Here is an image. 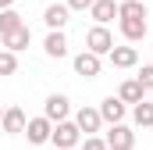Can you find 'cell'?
I'll list each match as a JSON object with an SVG mask.
<instances>
[{"mask_svg":"<svg viewBox=\"0 0 153 150\" xmlns=\"http://www.w3.org/2000/svg\"><path fill=\"white\" fill-rule=\"evenodd\" d=\"M50 143L57 150H68V147H78L82 143V129H78L71 118H64V122H53V132H50Z\"/></svg>","mask_w":153,"mask_h":150,"instance_id":"6da1fadb","label":"cell"},{"mask_svg":"<svg viewBox=\"0 0 153 150\" xmlns=\"http://www.w3.org/2000/svg\"><path fill=\"white\" fill-rule=\"evenodd\" d=\"M111 46H114V36H111V29L107 25H93L89 32H85V50H93V54H111Z\"/></svg>","mask_w":153,"mask_h":150,"instance_id":"7a4b0ae2","label":"cell"},{"mask_svg":"<svg viewBox=\"0 0 153 150\" xmlns=\"http://www.w3.org/2000/svg\"><path fill=\"white\" fill-rule=\"evenodd\" d=\"M50 132H53V122H50L46 114H39V118H29V122H25V136H29L32 147L50 143Z\"/></svg>","mask_w":153,"mask_h":150,"instance_id":"3957f363","label":"cell"},{"mask_svg":"<svg viewBox=\"0 0 153 150\" xmlns=\"http://www.w3.org/2000/svg\"><path fill=\"white\" fill-rule=\"evenodd\" d=\"M75 75H82V79H96L100 75V68H103V61H100V54H93V50H82V54H75Z\"/></svg>","mask_w":153,"mask_h":150,"instance_id":"277c9868","label":"cell"},{"mask_svg":"<svg viewBox=\"0 0 153 150\" xmlns=\"http://www.w3.org/2000/svg\"><path fill=\"white\" fill-rule=\"evenodd\" d=\"M43 114H46L50 122H64V118L71 114V100H68L64 93H50L46 104H43Z\"/></svg>","mask_w":153,"mask_h":150,"instance_id":"5b68a950","label":"cell"},{"mask_svg":"<svg viewBox=\"0 0 153 150\" xmlns=\"http://www.w3.org/2000/svg\"><path fill=\"white\" fill-rule=\"evenodd\" d=\"M75 125L82 129V136H93L103 129V118H100V107H78L75 111Z\"/></svg>","mask_w":153,"mask_h":150,"instance_id":"8992f818","label":"cell"},{"mask_svg":"<svg viewBox=\"0 0 153 150\" xmlns=\"http://www.w3.org/2000/svg\"><path fill=\"white\" fill-rule=\"evenodd\" d=\"M103 140H107V147H111V150H125V147H135V132H132L128 125H121V122H114V125H111V132H107Z\"/></svg>","mask_w":153,"mask_h":150,"instance_id":"52a82bcc","label":"cell"},{"mask_svg":"<svg viewBox=\"0 0 153 150\" xmlns=\"http://www.w3.org/2000/svg\"><path fill=\"white\" fill-rule=\"evenodd\" d=\"M117 25H121V36L128 39V43H143L146 32H150L146 18H117Z\"/></svg>","mask_w":153,"mask_h":150,"instance_id":"ba28073f","label":"cell"},{"mask_svg":"<svg viewBox=\"0 0 153 150\" xmlns=\"http://www.w3.org/2000/svg\"><path fill=\"white\" fill-rule=\"evenodd\" d=\"M25 111L22 107H4V118H0V132H7V136H18V132H25Z\"/></svg>","mask_w":153,"mask_h":150,"instance_id":"9c48e42d","label":"cell"},{"mask_svg":"<svg viewBox=\"0 0 153 150\" xmlns=\"http://www.w3.org/2000/svg\"><path fill=\"white\" fill-rule=\"evenodd\" d=\"M0 43L7 46V50H14V54H22L29 43H32V29L29 25H18V29H11V32H4L0 36Z\"/></svg>","mask_w":153,"mask_h":150,"instance_id":"30bf717a","label":"cell"},{"mask_svg":"<svg viewBox=\"0 0 153 150\" xmlns=\"http://www.w3.org/2000/svg\"><path fill=\"white\" fill-rule=\"evenodd\" d=\"M43 50H46V57H68V39H64V29H50L46 39H43Z\"/></svg>","mask_w":153,"mask_h":150,"instance_id":"8fae6325","label":"cell"},{"mask_svg":"<svg viewBox=\"0 0 153 150\" xmlns=\"http://www.w3.org/2000/svg\"><path fill=\"white\" fill-rule=\"evenodd\" d=\"M43 22H46V29H64L71 22V7L68 4H50L43 11Z\"/></svg>","mask_w":153,"mask_h":150,"instance_id":"7c38bea8","label":"cell"},{"mask_svg":"<svg viewBox=\"0 0 153 150\" xmlns=\"http://www.w3.org/2000/svg\"><path fill=\"white\" fill-rule=\"evenodd\" d=\"M125 111H128V104H125L121 97H107V100L100 104V118H103L107 125H114V122H125Z\"/></svg>","mask_w":153,"mask_h":150,"instance_id":"4fadbf2b","label":"cell"},{"mask_svg":"<svg viewBox=\"0 0 153 150\" xmlns=\"http://www.w3.org/2000/svg\"><path fill=\"white\" fill-rule=\"evenodd\" d=\"M89 14H93L96 25H111V22L117 18V4H114V0H93Z\"/></svg>","mask_w":153,"mask_h":150,"instance_id":"5bb4252c","label":"cell"},{"mask_svg":"<svg viewBox=\"0 0 153 150\" xmlns=\"http://www.w3.org/2000/svg\"><path fill=\"white\" fill-rule=\"evenodd\" d=\"M107 57H111L114 68H135V64H139V50H135V46H111Z\"/></svg>","mask_w":153,"mask_h":150,"instance_id":"9a60e30c","label":"cell"},{"mask_svg":"<svg viewBox=\"0 0 153 150\" xmlns=\"http://www.w3.org/2000/svg\"><path fill=\"white\" fill-rule=\"evenodd\" d=\"M117 97H121L125 104H139V100L146 97V89L139 86V79H125V82L117 86Z\"/></svg>","mask_w":153,"mask_h":150,"instance_id":"2e32d148","label":"cell"},{"mask_svg":"<svg viewBox=\"0 0 153 150\" xmlns=\"http://www.w3.org/2000/svg\"><path fill=\"white\" fill-rule=\"evenodd\" d=\"M132 118H135V125L139 129H153V104L143 97L139 104H132Z\"/></svg>","mask_w":153,"mask_h":150,"instance_id":"e0dca14e","label":"cell"},{"mask_svg":"<svg viewBox=\"0 0 153 150\" xmlns=\"http://www.w3.org/2000/svg\"><path fill=\"white\" fill-rule=\"evenodd\" d=\"M146 4L143 0H121L117 4V18H146Z\"/></svg>","mask_w":153,"mask_h":150,"instance_id":"ac0fdd59","label":"cell"},{"mask_svg":"<svg viewBox=\"0 0 153 150\" xmlns=\"http://www.w3.org/2000/svg\"><path fill=\"white\" fill-rule=\"evenodd\" d=\"M18 25H25V22H22V14H18L14 7H4V11H0V36H4V32H11V29H18Z\"/></svg>","mask_w":153,"mask_h":150,"instance_id":"d6986e66","label":"cell"},{"mask_svg":"<svg viewBox=\"0 0 153 150\" xmlns=\"http://www.w3.org/2000/svg\"><path fill=\"white\" fill-rule=\"evenodd\" d=\"M14 72H18V54L4 46L0 50V75H14Z\"/></svg>","mask_w":153,"mask_h":150,"instance_id":"ffe728a7","label":"cell"},{"mask_svg":"<svg viewBox=\"0 0 153 150\" xmlns=\"http://www.w3.org/2000/svg\"><path fill=\"white\" fill-rule=\"evenodd\" d=\"M78 150H111V147H107V140H103V136H96V132H93V136H85V140L78 143Z\"/></svg>","mask_w":153,"mask_h":150,"instance_id":"44dd1931","label":"cell"},{"mask_svg":"<svg viewBox=\"0 0 153 150\" xmlns=\"http://www.w3.org/2000/svg\"><path fill=\"white\" fill-rule=\"evenodd\" d=\"M135 79H139V86H143V89H153V64H143Z\"/></svg>","mask_w":153,"mask_h":150,"instance_id":"7402d4cb","label":"cell"},{"mask_svg":"<svg viewBox=\"0 0 153 150\" xmlns=\"http://www.w3.org/2000/svg\"><path fill=\"white\" fill-rule=\"evenodd\" d=\"M64 4H68L71 11H89V7H93V0H64Z\"/></svg>","mask_w":153,"mask_h":150,"instance_id":"603a6c76","label":"cell"},{"mask_svg":"<svg viewBox=\"0 0 153 150\" xmlns=\"http://www.w3.org/2000/svg\"><path fill=\"white\" fill-rule=\"evenodd\" d=\"M4 7H14V0H0V11H4Z\"/></svg>","mask_w":153,"mask_h":150,"instance_id":"cb8c5ba5","label":"cell"},{"mask_svg":"<svg viewBox=\"0 0 153 150\" xmlns=\"http://www.w3.org/2000/svg\"><path fill=\"white\" fill-rule=\"evenodd\" d=\"M0 118H4V104H0Z\"/></svg>","mask_w":153,"mask_h":150,"instance_id":"d4e9b609","label":"cell"},{"mask_svg":"<svg viewBox=\"0 0 153 150\" xmlns=\"http://www.w3.org/2000/svg\"><path fill=\"white\" fill-rule=\"evenodd\" d=\"M68 150H78V147H68Z\"/></svg>","mask_w":153,"mask_h":150,"instance_id":"484cf974","label":"cell"},{"mask_svg":"<svg viewBox=\"0 0 153 150\" xmlns=\"http://www.w3.org/2000/svg\"><path fill=\"white\" fill-rule=\"evenodd\" d=\"M125 150H132V147H125Z\"/></svg>","mask_w":153,"mask_h":150,"instance_id":"4316f807","label":"cell"}]
</instances>
